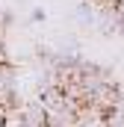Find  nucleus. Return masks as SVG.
Here are the masks:
<instances>
[{
	"label": "nucleus",
	"instance_id": "2",
	"mask_svg": "<svg viewBox=\"0 0 124 127\" xmlns=\"http://www.w3.org/2000/svg\"><path fill=\"white\" fill-rule=\"evenodd\" d=\"M12 92H15V68L9 62H3L0 65V100L9 97Z\"/></svg>",
	"mask_w": 124,
	"mask_h": 127
},
{
	"label": "nucleus",
	"instance_id": "1",
	"mask_svg": "<svg viewBox=\"0 0 124 127\" xmlns=\"http://www.w3.org/2000/svg\"><path fill=\"white\" fill-rule=\"evenodd\" d=\"M18 118H24V121H30L35 127H44V106L38 103V100H30V103H24L21 106V115Z\"/></svg>",
	"mask_w": 124,
	"mask_h": 127
},
{
	"label": "nucleus",
	"instance_id": "4",
	"mask_svg": "<svg viewBox=\"0 0 124 127\" xmlns=\"http://www.w3.org/2000/svg\"><path fill=\"white\" fill-rule=\"evenodd\" d=\"M109 3H124V0H109Z\"/></svg>",
	"mask_w": 124,
	"mask_h": 127
},
{
	"label": "nucleus",
	"instance_id": "3",
	"mask_svg": "<svg viewBox=\"0 0 124 127\" xmlns=\"http://www.w3.org/2000/svg\"><path fill=\"white\" fill-rule=\"evenodd\" d=\"M103 124H106V127H124V109H121V106L109 109V112L103 115Z\"/></svg>",
	"mask_w": 124,
	"mask_h": 127
}]
</instances>
